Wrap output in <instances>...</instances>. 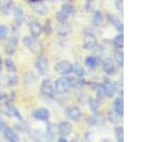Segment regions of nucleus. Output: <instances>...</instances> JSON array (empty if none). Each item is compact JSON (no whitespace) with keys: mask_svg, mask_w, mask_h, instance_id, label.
<instances>
[{"mask_svg":"<svg viewBox=\"0 0 152 142\" xmlns=\"http://www.w3.org/2000/svg\"><path fill=\"white\" fill-rule=\"evenodd\" d=\"M23 43L24 45L30 50L32 51L33 54H39L43 49V45H42V42L37 38V37H32V36H26L23 38Z\"/></svg>","mask_w":152,"mask_h":142,"instance_id":"f257e3e1","label":"nucleus"},{"mask_svg":"<svg viewBox=\"0 0 152 142\" xmlns=\"http://www.w3.org/2000/svg\"><path fill=\"white\" fill-rule=\"evenodd\" d=\"M40 93L44 98L52 99L55 95V86L50 79H44L40 84Z\"/></svg>","mask_w":152,"mask_h":142,"instance_id":"f03ea898","label":"nucleus"},{"mask_svg":"<svg viewBox=\"0 0 152 142\" xmlns=\"http://www.w3.org/2000/svg\"><path fill=\"white\" fill-rule=\"evenodd\" d=\"M34 67L40 75H45L49 72V61L44 55H39L34 62Z\"/></svg>","mask_w":152,"mask_h":142,"instance_id":"7ed1b4c3","label":"nucleus"},{"mask_svg":"<svg viewBox=\"0 0 152 142\" xmlns=\"http://www.w3.org/2000/svg\"><path fill=\"white\" fill-rule=\"evenodd\" d=\"M69 87H71V79L68 78V76H62L59 79L56 80L55 82V89L58 92V93H64L69 89Z\"/></svg>","mask_w":152,"mask_h":142,"instance_id":"20e7f679","label":"nucleus"},{"mask_svg":"<svg viewBox=\"0 0 152 142\" xmlns=\"http://www.w3.org/2000/svg\"><path fill=\"white\" fill-rule=\"evenodd\" d=\"M97 45V39H96V36L91 32H86L83 35V42H82V47L87 50H90V49H94L95 47Z\"/></svg>","mask_w":152,"mask_h":142,"instance_id":"39448f33","label":"nucleus"},{"mask_svg":"<svg viewBox=\"0 0 152 142\" xmlns=\"http://www.w3.org/2000/svg\"><path fill=\"white\" fill-rule=\"evenodd\" d=\"M55 70L61 75H68L72 73V64L69 61H59L55 64Z\"/></svg>","mask_w":152,"mask_h":142,"instance_id":"423d86ee","label":"nucleus"},{"mask_svg":"<svg viewBox=\"0 0 152 142\" xmlns=\"http://www.w3.org/2000/svg\"><path fill=\"white\" fill-rule=\"evenodd\" d=\"M2 109H4V112H5L8 117H14V118H17V119H19V121H23V117H21L19 110H18L13 104H11V103H5V105L2 106Z\"/></svg>","mask_w":152,"mask_h":142,"instance_id":"0eeeda50","label":"nucleus"},{"mask_svg":"<svg viewBox=\"0 0 152 142\" xmlns=\"http://www.w3.org/2000/svg\"><path fill=\"white\" fill-rule=\"evenodd\" d=\"M65 113H66L68 118H70L71 121H75V122L80 121L81 117H82V111H81V109H80L78 106H75V105L68 106V107L65 109Z\"/></svg>","mask_w":152,"mask_h":142,"instance_id":"6e6552de","label":"nucleus"},{"mask_svg":"<svg viewBox=\"0 0 152 142\" xmlns=\"http://www.w3.org/2000/svg\"><path fill=\"white\" fill-rule=\"evenodd\" d=\"M13 19H14V23L17 26H20L24 20H25V13H24V10L18 5V6H14L13 7Z\"/></svg>","mask_w":152,"mask_h":142,"instance_id":"1a4fd4ad","label":"nucleus"},{"mask_svg":"<svg viewBox=\"0 0 152 142\" xmlns=\"http://www.w3.org/2000/svg\"><path fill=\"white\" fill-rule=\"evenodd\" d=\"M101 86H102V88H103V91H104V95H106V97H113V94L116 93V92H115V84L112 82L108 78L103 79Z\"/></svg>","mask_w":152,"mask_h":142,"instance_id":"9d476101","label":"nucleus"},{"mask_svg":"<svg viewBox=\"0 0 152 142\" xmlns=\"http://www.w3.org/2000/svg\"><path fill=\"white\" fill-rule=\"evenodd\" d=\"M32 117L36 118L37 121H46L50 117V112L48 109H44V107L36 109L32 111Z\"/></svg>","mask_w":152,"mask_h":142,"instance_id":"9b49d317","label":"nucleus"},{"mask_svg":"<svg viewBox=\"0 0 152 142\" xmlns=\"http://www.w3.org/2000/svg\"><path fill=\"white\" fill-rule=\"evenodd\" d=\"M28 29H30V33L32 35V37H37L38 38L43 32V26L37 20H32L30 23V25H28Z\"/></svg>","mask_w":152,"mask_h":142,"instance_id":"f8f14e48","label":"nucleus"},{"mask_svg":"<svg viewBox=\"0 0 152 142\" xmlns=\"http://www.w3.org/2000/svg\"><path fill=\"white\" fill-rule=\"evenodd\" d=\"M57 132L59 134L61 137H66L71 134V125L68 122H61L59 125L57 126Z\"/></svg>","mask_w":152,"mask_h":142,"instance_id":"ddd939ff","label":"nucleus"},{"mask_svg":"<svg viewBox=\"0 0 152 142\" xmlns=\"http://www.w3.org/2000/svg\"><path fill=\"white\" fill-rule=\"evenodd\" d=\"M2 134L5 136V138L8 141V142H19V137L17 135V132L10 128V126H6L4 130H2Z\"/></svg>","mask_w":152,"mask_h":142,"instance_id":"4468645a","label":"nucleus"},{"mask_svg":"<svg viewBox=\"0 0 152 142\" xmlns=\"http://www.w3.org/2000/svg\"><path fill=\"white\" fill-rule=\"evenodd\" d=\"M102 68H103V72L107 73L108 75H112L116 72V67H115V64L113 63V61L110 58H107L102 62Z\"/></svg>","mask_w":152,"mask_h":142,"instance_id":"2eb2a0df","label":"nucleus"},{"mask_svg":"<svg viewBox=\"0 0 152 142\" xmlns=\"http://www.w3.org/2000/svg\"><path fill=\"white\" fill-rule=\"evenodd\" d=\"M32 10H33L34 13H37L38 16H46V14H48V7H46L44 4L38 2V1H36V2L32 4Z\"/></svg>","mask_w":152,"mask_h":142,"instance_id":"dca6fc26","label":"nucleus"},{"mask_svg":"<svg viewBox=\"0 0 152 142\" xmlns=\"http://www.w3.org/2000/svg\"><path fill=\"white\" fill-rule=\"evenodd\" d=\"M15 48H17V38H15V37L8 38V41H7L6 45H5V51H6V54H7V55L14 54Z\"/></svg>","mask_w":152,"mask_h":142,"instance_id":"f3484780","label":"nucleus"},{"mask_svg":"<svg viewBox=\"0 0 152 142\" xmlns=\"http://www.w3.org/2000/svg\"><path fill=\"white\" fill-rule=\"evenodd\" d=\"M102 19H103V16L100 11H94L93 12V16H91V23L95 27H99L101 26L102 24Z\"/></svg>","mask_w":152,"mask_h":142,"instance_id":"a211bd4d","label":"nucleus"},{"mask_svg":"<svg viewBox=\"0 0 152 142\" xmlns=\"http://www.w3.org/2000/svg\"><path fill=\"white\" fill-rule=\"evenodd\" d=\"M107 118L110 123H114V124H118L121 119V115L118 113L115 110H109L108 113H107Z\"/></svg>","mask_w":152,"mask_h":142,"instance_id":"6ab92c4d","label":"nucleus"},{"mask_svg":"<svg viewBox=\"0 0 152 142\" xmlns=\"http://www.w3.org/2000/svg\"><path fill=\"white\" fill-rule=\"evenodd\" d=\"M107 19H108V21H109L110 24H113V25L115 26V29H116L119 32H122V24H121V21H120L114 14H108V16H107Z\"/></svg>","mask_w":152,"mask_h":142,"instance_id":"aec40b11","label":"nucleus"},{"mask_svg":"<svg viewBox=\"0 0 152 142\" xmlns=\"http://www.w3.org/2000/svg\"><path fill=\"white\" fill-rule=\"evenodd\" d=\"M70 32H71V27H70L69 24H65V23H61V25L57 29V33L59 36H63V37L68 36Z\"/></svg>","mask_w":152,"mask_h":142,"instance_id":"412c9836","label":"nucleus"},{"mask_svg":"<svg viewBox=\"0 0 152 142\" xmlns=\"http://www.w3.org/2000/svg\"><path fill=\"white\" fill-rule=\"evenodd\" d=\"M84 63H86V66H87L88 68L95 69V68L99 66V60H97V57H95V56H88V57H86Z\"/></svg>","mask_w":152,"mask_h":142,"instance_id":"4be33fe9","label":"nucleus"},{"mask_svg":"<svg viewBox=\"0 0 152 142\" xmlns=\"http://www.w3.org/2000/svg\"><path fill=\"white\" fill-rule=\"evenodd\" d=\"M61 12H63L66 17H70L72 13H74V6L69 2H65L62 5V8H61Z\"/></svg>","mask_w":152,"mask_h":142,"instance_id":"5701e85b","label":"nucleus"},{"mask_svg":"<svg viewBox=\"0 0 152 142\" xmlns=\"http://www.w3.org/2000/svg\"><path fill=\"white\" fill-rule=\"evenodd\" d=\"M114 110H115L118 113L122 115V111H124V100H122L121 97H118V98L114 100Z\"/></svg>","mask_w":152,"mask_h":142,"instance_id":"b1692460","label":"nucleus"},{"mask_svg":"<svg viewBox=\"0 0 152 142\" xmlns=\"http://www.w3.org/2000/svg\"><path fill=\"white\" fill-rule=\"evenodd\" d=\"M112 43H113V45H114L116 49L122 48V44H124V36H122V33L120 32L119 35H116V36L113 38Z\"/></svg>","mask_w":152,"mask_h":142,"instance_id":"393cba45","label":"nucleus"},{"mask_svg":"<svg viewBox=\"0 0 152 142\" xmlns=\"http://www.w3.org/2000/svg\"><path fill=\"white\" fill-rule=\"evenodd\" d=\"M6 79H7V86H10V87H13L18 84V76L14 74V72H12V73L8 72V75Z\"/></svg>","mask_w":152,"mask_h":142,"instance_id":"a878e982","label":"nucleus"},{"mask_svg":"<svg viewBox=\"0 0 152 142\" xmlns=\"http://www.w3.org/2000/svg\"><path fill=\"white\" fill-rule=\"evenodd\" d=\"M83 85H84V80L82 79V76H77L75 79H71V87L78 89V88L83 87Z\"/></svg>","mask_w":152,"mask_h":142,"instance_id":"bb28decb","label":"nucleus"},{"mask_svg":"<svg viewBox=\"0 0 152 142\" xmlns=\"http://www.w3.org/2000/svg\"><path fill=\"white\" fill-rule=\"evenodd\" d=\"M114 58H115V62H116V64L119 66V67H122V64H124V55H122V51L121 50H116L115 51V54H114Z\"/></svg>","mask_w":152,"mask_h":142,"instance_id":"cd10ccee","label":"nucleus"},{"mask_svg":"<svg viewBox=\"0 0 152 142\" xmlns=\"http://www.w3.org/2000/svg\"><path fill=\"white\" fill-rule=\"evenodd\" d=\"M5 66H6V68H7V70H8L10 73L15 72V64H14V62L12 61V58L7 57V58L5 60Z\"/></svg>","mask_w":152,"mask_h":142,"instance_id":"c85d7f7f","label":"nucleus"},{"mask_svg":"<svg viewBox=\"0 0 152 142\" xmlns=\"http://www.w3.org/2000/svg\"><path fill=\"white\" fill-rule=\"evenodd\" d=\"M8 37V29L6 25L0 24V39H6Z\"/></svg>","mask_w":152,"mask_h":142,"instance_id":"c756f323","label":"nucleus"},{"mask_svg":"<svg viewBox=\"0 0 152 142\" xmlns=\"http://www.w3.org/2000/svg\"><path fill=\"white\" fill-rule=\"evenodd\" d=\"M72 72L75 73L76 76H83V75H84V70H83V68H82L81 66H78V64L72 66Z\"/></svg>","mask_w":152,"mask_h":142,"instance_id":"7c9ffc66","label":"nucleus"},{"mask_svg":"<svg viewBox=\"0 0 152 142\" xmlns=\"http://www.w3.org/2000/svg\"><path fill=\"white\" fill-rule=\"evenodd\" d=\"M115 136H116V140L118 142H124V129L121 126H118L115 129Z\"/></svg>","mask_w":152,"mask_h":142,"instance_id":"2f4dec72","label":"nucleus"},{"mask_svg":"<svg viewBox=\"0 0 152 142\" xmlns=\"http://www.w3.org/2000/svg\"><path fill=\"white\" fill-rule=\"evenodd\" d=\"M55 17H56V19H57L59 23H65V21H66V19L69 18V17H66V16H65L63 12H61V11H59V12H57V13L55 14Z\"/></svg>","mask_w":152,"mask_h":142,"instance_id":"473e14b6","label":"nucleus"},{"mask_svg":"<svg viewBox=\"0 0 152 142\" xmlns=\"http://www.w3.org/2000/svg\"><path fill=\"white\" fill-rule=\"evenodd\" d=\"M43 31H45V33H46V35H50V33H51L52 27H51V23H50L49 20L45 23V26L43 27Z\"/></svg>","mask_w":152,"mask_h":142,"instance_id":"72a5a7b5","label":"nucleus"},{"mask_svg":"<svg viewBox=\"0 0 152 142\" xmlns=\"http://www.w3.org/2000/svg\"><path fill=\"white\" fill-rule=\"evenodd\" d=\"M122 5H124V0H115V7L119 12H122Z\"/></svg>","mask_w":152,"mask_h":142,"instance_id":"f704fd0d","label":"nucleus"},{"mask_svg":"<svg viewBox=\"0 0 152 142\" xmlns=\"http://www.w3.org/2000/svg\"><path fill=\"white\" fill-rule=\"evenodd\" d=\"M90 109L95 112V111H97V109H99V103L97 101H90Z\"/></svg>","mask_w":152,"mask_h":142,"instance_id":"c9c22d12","label":"nucleus"},{"mask_svg":"<svg viewBox=\"0 0 152 142\" xmlns=\"http://www.w3.org/2000/svg\"><path fill=\"white\" fill-rule=\"evenodd\" d=\"M97 97L99 98H103L104 97V91H103L102 86H99V88H97Z\"/></svg>","mask_w":152,"mask_h":142,"instance_id":"e433bc0d","label":"nucleus"},{"mask_svg":"<svg viewBox=\"0 0 152 142\" xmlns=\"http://www.w3.org/2000/svg\"><path fill=\"white\" fill-rule=\"evenodd\" d=\"M6 126H7V125H6V123H5V122H4V121L0 118V131L2 132V130H4Z\"/></svg>","mask_w":152,"mask_h":142,"instance_id":"4c0bfd02","label":"nucleus"},{"mask_svg":"<svg viewBox=\"0 0 152 142\" xmlns=\"http://www.w3.org/2000/svg\"><path fill=\"white\" fill-rule=\"evenodd\" d=\"M91 1H93V0H87V10H89V8H90V5H91Z\"/></svg>","mask_w":152,"mask_h":142,"instance_id":"58836bf2","label":"nucleus"},{"mask_svg":"<svg viewBox=\"0 0 152 142\" xmlns=\"http://www.w3.org/2000/svg\"><path fill=\"white\" fill-rule=\"evenodd\" d=\"M4 98H5V93H4V92H2L1 89H0V101H1V100H2Z\"/></svg>","mask_w":152,"mask_h":142,"instance_id":"ea45409f","label":"nucleus"},{"mask_svg":"<svg viewBox=\"0 0 152 142\" xmlns=\"http://www.w3.org/2000/svg\"><path fill=\"white\" fill-rule=\"evenodd\" d=\"M57 142H68V141L65 140V137H61V138H59Z\"/></svg>","mask_w":152,"mask_h":142,"instance_id":"a19ab883","label":"nucleus"},{"mask_svg":"<svg viewBox=\"0 0 152 142\" xmlns=\"http://www.w3.org/2000/svg\"><path fill=\"white\" fill-rule=\"evenodd\" d=\"M2 61H1V58H0V73H1V66H2V63H1Z\"/></svg>","mask_w":152,"mask_h":142,"instance_id":"79ce46f5","label":"nucleus"}]
</instances>
